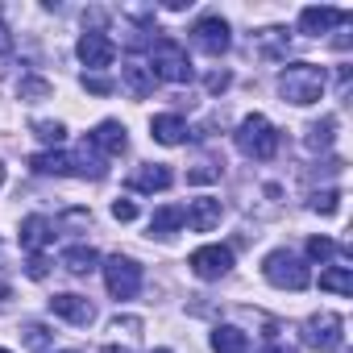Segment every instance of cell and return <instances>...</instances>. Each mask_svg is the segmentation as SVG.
Segmentation results:
<instances>
[{
    "label": "cell",
    "instance_id": "1",
    "mask_svg": "<svg viewBox=\"0 0 353 353\" xmlns=\"http://www.w3.org/2000/svg\"><path fill=\"white\" fill-rule=\"evenodd\" d=\"M324 67H316V63H291L283 75H279V96L287 100V104H316L320 96H324Z\"/></svg>",
    "mask_w": 353,
    "mask_h": 353
},
{
    "label": "cell",
    "instance_id": "2",
    "mask_svg": "<svg viewBox=\"0 0 353 353\" xmlns=\"http://www.w3.org/2000/svg\"><path fill=\"white\" fill-rule=\"evenodd\" d=\"M237 150H241L245 158L266 162V158L279 154V129H274L262 112H254V117H245L241 129H237Z\"/></svg>",
    "mask_w": 353,
    "mask_h": 353
},
{
    "label": "cell",
    "instance_id": "3",
    "mask_svg": "<svg viewBox=\"0 0 353 353\" xmlns=\"http://www.w3.org/2000/svg\"><path fill=\"white\" fill-rule=\"evenodd\" d=\"M150 71H154V79H166V83H188L192 79V59L174 38H158L154 50H150Z\"/></svg>",
    "mask_w": 353,
    "mask_h": 353
},
{
    "label": "cell",
    "instance_id": "4",
    "mask_svg": "<svg viewBox=\"0 0 353 353\" xmlns=\"http://www.w3.org/2000/svg\"><path fill=\"white\" fill-rule=\"evenodd\" d=\"M262 274H266V283L287 287V291H303V287L312 283V270H307V266H303L291 250H274V254H266Z\"/></svg>",
    "mask_w": 353,
    "mask_h": 353
},
{
    "label": "cell",
    "instance_id": "5",
    "mask_svg": "<svg viewBox=\"0 0 353 353\" xmlns=\"http://www.w3.org/2000/svg\"><path fill=\"white\" fill-rule=\"evenodd\" d=\"M104 283H108V291H112L117 299H133V295L141 291V266H137L133 258L112 254V258L104 262Z\"/></svg>",
    "mask_w": 353,
    "mask_h": 353
},
{
    "label": "cell",
    "instance_id": "6",
    "mask_svg": "<svg viewBox=\"0 0 353 353\" xmlns=\"http://www.w3.org/2000/svg\"><path fill=\"white\" fill-rule=\"evenodd\" d=\"M303 328H307V332H303V341H307V345H316L320 353H332V349H341V345H345V332H341V328H345V320H341L336 312H320V316H312Z\"/></svg>",
    "mask_w": 353,
    "mask_h": 353
},
{
    "label": "cell",
    "instance_id": "7",
    "mask_svg": "<svg viewBox=\"0 0 353 353\" xmlns=\"http://www.w3.org/2000/svg\"><path fill=\"white\" fill-rule=\"evenodd\" d=\"M192 274L196 279H204V283H216V279H225L229 274V266H233V250L229 245H200L196 254H192Z\"/></svg>",
    "mask_w": 353,
    "mask_h": 353
},
{
    "label": "cell",
    "instance_id": "8",
    "mask_svg": "<svg viewBox=\"0 0 353 353\" xmlns=\"http://www.w3.org/2000/svg\"><path fill=\"white\" fill-rule=\"evenodd\" d=\"M192 38H196V46H200L204 54H212V59H216V54H225V50H229V42H233V38H229V21H225V17H216V13L200 17V21L192 26Z\"/></svg>",
    "mask_w": 353,
    "mask_h": 353
},
{
    "label": "cell",
    "instance_id": "9",
    "mask_svg": "<svg viewBox=\"0 0 353 353\" xmlns=\"http://www.w3.org/2000/svg\"><path fill=\"white\" fill-rule=\"evenodd\" d=\"M88 145H92L100 158H121V154H125V145H129L125 125H121V121H100V125L88 133Z\"/></svg>",
    "mask_w": 353,
    "mask_h": 353
},
{
    "label": "cell",
    "instance_id": "10",
    "mask_svg": "<svg viewBox=\"0 0 353 353\" xmlns=\"http://www.w3.org/2000/svg\"><path fill=\"white\" fill-rule=\"evenodd\" d=\"M345 21H349V13L345 9H332V5H320V9L312 5V9L299 13V30L312 34V38H320V34H328L332 26H345Z\"/></svg>",
    "mask_w": 353,
    "mask_h": 353
},
{
    "label": "cell",
    "instance_id": "11",
    "mask_svg": "<svg viewBox=\"0 0 353 353\" xmlns=\"http://www.w3.org/2000/svg\"><path fill=\"white\" fill-rule=\"evenodd\" d=\"M79 59H83L92 71H104V67H112V59H117V42L104 38V34H83V38H79Z\"/></svg>",
    "mask_w": 353,
    "mask_h": 353
},
{
    "label": "cell",
    "instance_id": "12",
    "mask_svg": "<svg viewBox=\"0 0 353 353\" xmlns=\"http://www.w3.org/2000/svg\"><path fill=\"white\" fill-rule=\"evenodd\" d=\"M221 200H212V196H200V200H192V208L183 212V225H192L196 233H212L216 225H221Z\"/></svg>",
    "mask_w": 353,
    "mask_h": 353
},
{
    "label": "cell",
    "instance_id": "13",
    "mask_svg": "<svg viewBox=\"0 0 353 353\" xmlns=\"http://www.w3.org/2000/svg\"><path fill=\"white\" fill-rule=\"evenodd\" d=\"M50 312L63 316V320H71V324H92V316H96V307H92L83 295H71V291L54 295V299H50Z\"/></svg>",
    "mask_w": 353,
    "mask_h": 353
},
{
    "label": "cell",
    "instance_id": "14",
    "mask_svg": "<svg viewBox=\"0 0 353 353\" xmlns=\"http://www.w3.org/2000/svg\"><path fill=\"white\" fill-rule=\"evenodd\" d=\"M50 237H54V225H50L46 216H26V221H21V245H26L30 254H42V250L50 245Z\"/></svg>",
    "mask_w": 353,
    "mask_h": 353
},
{
    "label": "cell",
    "instance_id": "15",
    "mask_svg": "<svg viewBox=\"0 0 353 353\" xmlns=\"http://www.w3.org/2000/svg\"><path fill=\"white\" fill-rule=\"evenodd\" d=\"M150 133H154V141H162V145H179V141L188 137V125H183V117L162 112V117L150 121Z\"/></svg>",
    "mask_w": 353,
    "mask_h": 353
},
{
    "label": "cell",
    "instance_id": "16",
    "mask_svg": "<svg viewBox=\"0 0 353 353\" xmlns=\"http://www.w3.org/2000/svg\"><path fill=\"white\" fill-rule=\"evenodd\" d=\"M121 83H125V92H129V96H137V100H141V96H150V92H154V71H150L145 63H125V67H121Z\"/></svg>",
    "mask_w": 353,
    "mask_h": 353
},
{
    "label": "cell",
    "instance_id": "17",
    "mask_svg": "<svg viewBox=\"0 0 353 353\" xmlns=\"http://www.w3.org/2000/svg\"><path fill=\"white\" fill-rule=\"evenodd\" d=\"M174 183V174H170V166H162V162H150V166H141L137 174H133V188L137 192H166Z\"/></svg>",
    "mask_w": 353,
    "mask_h": 353
},
{
    "label": "cell",
    "instance_id": "18",
    "mask_svg": "<svg viewBox=\"0 0 353 353\" xmlns=\"http://www.w3.org/2000/svg\"><path fill=\"white\" fill-rule=\"evenodd\" d=\"M212 349L216 353H250V336L241 328H233V324H221L212 332Z\"/></svg>",
    "mask_w": 353,
    "mask_h": 353
},
{
    "label": "cell",
    "instance_id": "19",
    "mask_svg": "<svg viewBox=\"0 0 353 353\" xmlns=\"http://www.w3.org/2000/svg\"><path fill=\"white\" fill-rule=\"evenodd\" d=\"M96 262H100V254H96L92 245H71V250L63 254V266H67L71 274H92Z\"/></svg>",
    "mask_w": 353,
    "mask_h": 353
},
{
    "label": "cell",
    "instance_id": "20",
    "mask_svg": "<svg viewBox=\"0 0 353 353\" xmlns=\"http://www.w3.org/2000/svg\"><path fill=\"white\" fill-rule=\"evenodd\" d=\"M320 287L324 291H336V295H353V270L349 266H328L320 274Z\"/></svg>",
    "mask_w": 353,
    "mask_h": 353
},
{
    "label": "cell",
    "instance_id": "21",
    "mask_svg": "<svg viewBox=\"0 0 353 353\" xmlns=\"http://www.w3.org/2000/svg\"><path fill=\"white\" fill-rule=\"evenodd\" d=\"M174 229H183V208H158V212L150 216V233L166 237V233H174Z\"/></svg>",
    "mask_w": 353,
    "mask_h": 353
},
{
    "label": "cell",
    "instance_id": "22",
    "mask_svg": "<svg viewBox=\"0 0 353 353\" xmlns=\"http://www.w3.org/2000/svg\"><path fill=\"white\" fill-rule=\"evenodd\" d=\"M21 341H26V349H34V353H42V349H50V328L46 324H26L21 328Z\"/></svg>",
    "mask_w": 353,
    "mask_h": 353
},
{
    "label": "cell",
    "instance_id": "23",
    "mask_svg": "<svg viewBox=\"0 0 353 353\" xmlns=\"http://www.w3.org/2000/svg\"><path fill=\"white\" fill-rule=\"evenodd\" d=\"M34 133H38L46 145H63V141H67V125H63V121H38Z\"/></svg>",
    "mask_w": 353,
    "mask_h": 353
},
{
    "label": "cell",
    "instance_id": "24",
    "mask_svg": "<svg viewBox=\"0 0 353 353\" xmlns=\"http://www.w3.org/2000/svg\"><path fill=\"white\" fill-rule=\"evenodd\" d=\"M336 208H341V192H336V188H328V192H316V196H312V212L332 216Z\"/></svg>",
    "mask_w": 353,
    "mask_h": 353
},
{
    "label": "cell",
    "instance_id": "25",
    "mask_svg": "<svg viewBox=\"0 0 353 353\" xmlns=\"http://www.w3.org/2000/svg\"><path fill=\"white\" fill-rule=\"evenodd\" d=\"M332 254H336V241H332V237H312V241H307V258H312V262H328Z\"/></svg>",
    "mask_w": 353,
    "mask_h": 353
},
{
    "label": "cell",
    "instance_id": "26",
    "mask_svg": "<svg viewBox=\"0 0 353 353\" xmlns=\"http://www.w3.org/2000/svg\"><path fill=\"white\" fill-rule=\"evenodd\" d=\"M17 92H21V100H42V96H50L54 88H50L46 79H21V88H17Z\"/></svg>",
    "mask_w": 353,
    "mask_h": 353
},
{
    "label": "cell",
    "instance_id": "27",
    "mask_svg": "<svg viewBox=\"0 0 353 353\" xmlns=\"http://www.w3.org/2000/svg\"><path fill=\"white\" fill-rule=\"evenodd\" d=\"M332 129H336V117H324L320 125H312V129H307V133H312L307 141H312V145H328V141H332Z\"/></svg>",
    "mask_w": 353,
    "mask_h": 353
},
{
    "label": "cell",
    "instance_id": "28",
    "mask_svg": "<svg viewBox=\"0 0 353 353\" xmlns=\"http://www.w3.org/2000/svg\"><path fill=\"white\" fill-rule=\"evenodd\" d=\"M83 88L96 92V96H108V92H112V83H108L104 75H83Z\"/></svg>",
    "mask_w": 353,
    "mask_h": 353
},
{
    "label": "cell",
    "instance_id": "29",
    "mask_svg": "<svg viewBox=\"0 0 353 353\" xmlns=\"http://www.w3.org/2000/svg\"><path fill=\"white\" fill-rule=\"evenodd\" d=\"M112 216L117 221H133L137 216V204L133 200H112Z\"/></svg>",
    "mask_w": 353,
    "mask_h": 353
},
{
    "label": "cell",
    "instance_id": "30",
    "mask_svg": "<svg viewBox=\"0 0 353 353\" xmlns=\"http://www.w3.org/2000/svg\"><path fill=\"white\" fill-rule=\"evenodd\" d=\"M46 270H50V266H46V258H42V254H34V258L26 262V274H30V279H46Z\"/></svg>",
    "mask_w": 353,
    "mask_h": 353
},
{
    "label": "cell",
    "instance_id": "31",
    "mask_svg": "<svg viewBox=\"0 0 353 353\" xmlns=\"http://www.w3.org/2000/svg\"><path fill=\"white\" fill-rule=\"evenodd\" d=\"M112 332H129V336H137V332H141V320H137V316H125V320H112Z\"/></svg>",
    "mask_w": 353,
    "mask_h": 353
},
{
    "label": "cell",
    "instance_id": "32",
    "mask_svg": "<svg viewBox=\"0 0 353 353\" xmlns=\"http://www.w3.org/2000/svg\"><path fill=\"white\" fill-rule=\"evenodd\" d=\"M225 88H229V75H225V71L208 75V92H225Z\"/></svg>",
    "mask_w": 353,
    "mask_h": 353
},
{
    "label": "cell",
    "instance_id": "33",
    "mask_svg": "<svg viewBox=\"0 0 353 353\" xmlns=\"http://www.w3.org/2000/svg\"><path fill=\"white\" fill-rule=\"evenodd\" d=\"M262 353H295L291 345H270V349H262Z\"/></svg>",
    "mask_w": 353,
    "mask_h": 353
},
{
    "label": "cell",
    "instance_id": "34",
    "mask_svg": "<svg viewBox=\"0 0 353 353\" xmlns=\"http://www.w3.org/2000/svg\"><path fill=\"white\" fill-rule=\"evenodd\" d=\"M100 353H133V349H121V345H104Z\"/></svg>",
    "mask_w": 353,
    "mask_h": 353
},
{
    "label": "cell",
    "instance_id": "35",
    "mask_svg": "<svg viewBox=\"0 0 353 353\" xmlns=\"http://www.w3.org/2000/svg\"><path fill=\"white\" fill-rule=\"evenodd\" d=\"M0 183H5V166H0Z\"/></svg>",
    "mask_w": 353,
    "mask_h": 353
},
{
    "label": "cell",
    "instance_id": "36",
    "mask_svg": "<svg viewBox=\"0 0 353 353\" xmlns=\"http://www.w3.org/2000/svg\"><path fill=\"white\" fill-rule=\"evenodd\" d=\"M154 353H170V349H154Z\"/></svg>",
    "mask_w": 353,
    "mask_h": 353
},
{
    "label": "cell",
    "instance_id": "37",
    "mask_svg": "<svg viewBox=\"0 0 353 353\" xmlns=\"http://www.w3.org/2000/svg\"><path fill=\"white\" fill-rule=\"evenodd\" d=\"M0 353H9V349H0Z\"/></svg>",
    "mask_w": 353,
    "mask_h": 353
},
{
    "label": "cell",
    "instance_id": "38",
    "mask_svg": "<svg viewBox=\"0 0 353 353\" xmlns=\"http://www.w3.org/2000/svg\"><path fill=\"white\" fill-rule=\"evenodd\" d=\"M67 353H75V349H67Z\"/></svg>",
    "mask_w": 353,
    "mask_h": 353
}]
</instances>
